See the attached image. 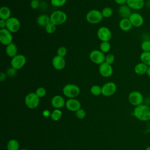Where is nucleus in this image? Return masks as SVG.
<instances>
[{"label":"nucleus","instance_id":"obj_15","mask_svg":"<svg viewBox=\"0 0 150 150\" xmlns=\"http://www.w3.org/2000/svg\"><path fill=\"white\" fill-rule=\"evenodd\" d=\"M53 67L57 70H63L66 66V60L64 57L56 55L52 60Z\"/></svg>","mask_w":150,"mask_h":150},{"label":"nucleus","instance_id":"obj_9","mask_svg":"<svg viewBox=\"0 0 150 150\" xmlns=\"http://www.w3.org/2000/svg\"><path fill=\"white\" fill-rule=\"evenodd\" d=\"M21 28V22L19 20L14 16H11L6 21V28L11 33L18 32Z\"/></svg>","mask_w":150,"mask_h":150},{"label":"nucleus","instance_id":"obj_14","mask_svg":"<svg viewBox=\"0 0 150 150\" xmlns=\"http://www.w3.org/2000/svg\"><path fill=\"white\" fill-rule=\"evenodd\" d=\"M132 25L135 28L141 27L144 22L143 16L139 13L133 12L128 18Z\"/></svg>","mask_w":150,"mask_h":150},{"label":"nucleus","instance_id":"obj_44","mask_svg":"<svg viewBox=\"0 0 150 150\" xmlns=\"http://www.w3.org/2000/svg\"><path fill=\"white\" fill-rule=\"evenodd\" d=\"M146 74H147V75H148V76L150 78V66H149V67H148V71H147Z\"/></svg>","mask_w":150,"mask_h":150},{"label":"nucleus","instance_id":"obj_1","mask_svg":"<svg viewBox=\"0 0 150 150\" xmlns=\"http://www.w3.org/2000/svg\"><path fill=\"white\" fill-rule=\"evenodd\" d=\"M133 115L138 120L148 121L150 120V107L142 104L136 106L133 111Z\"/></svg>","mask_w":150,"mask_h":150},{"label":"nucleus","instance_id":"obj_24","mask_svg":"<svg viewBox=\"0 0 150 150\" xmlns=\"http://www.w3.org/2000/svg\"><path fill=\"white\" fill-rule=\"evenodd\" d=\"M11 17V11L9 7L3 6L0 9V19L6 21Z\"/></svg>","mask_w":150,"mask_h":150},{"label":"nucleus","instance_id":"obj_8","mask_svg":"<svg viewBox=\"0 0 150 150\" xmlns=\"http://www.w3.org/2000/svg\"><path fill=\"white\" fill-rule=\"evenodd\" d=\"M128 101L131 105L136 107L143 104L144 96L138 91H132L128 95Z\"/></svg>","mask_w":150,"mask_h":150},{"label":"nucleus","instance_id":"obj_37","mask_svg":"<svg viewBox=\"0 0 150 150\" xmlns=\"http://www.w3.org/2000/svg\"><path fill=\"white\" fill-rule=\"evenodd\" d=\"M76 115L79 119H83L86 117V111L82 108H80L76 111Z\"/></svg>","mask_w":150,"mask_h":150},{"label":"nucleus","instance_id":"obj_35","mask_svg":"<svg viewBox=\"0 0 150 150\" xmlns=\"http://www.w3.org/2000/svg\"><path fill=\"white\" fill-rule=\"evenodd\" d=\"M67 54V49L64 46H60L57 50V55L64 57Z\"/></svg>","mask_w":150,"mask_h":150},{"label":"nucleus","instance_id":"obj_36","mask_svg":"<svg viewBox=\"0 0 150 150\" xmlns=\"http://www.w3.org/2000/svg\"><path fill=\"white\" fill-rule=\"evenodd\" d=\"M115 61V56L112 54H107L105 55V62H106L108 64H112V63Z\"/></svg>","mask_w":150,"mask_h":150},{"label":"nucleus","instance_id":"obj_45","mask_svg":"<svg viewBox=\"0 0 150 150\" xmlns=\"http://www.w3.org/2000/svg\"><path fill=\"white\" fill-rule=\"evenodd\" d=\"M145 150H150V146H148L146 147Z\"/></svg>","mask_w":150,"mask_h":150},{"label":"nucleus","instance_id":"obj_30","mask_svg":"<svg viewBox=\"0 0 150 150\" xmlns=\"http://www.w3.org/2000/svg\"><path fill=\"white\" fill-rule=\"evenodd\" d=\"M90 92L93 96H100V94H102V88L98 85H94L91 86L90 88Z\"/></svg>","mask_w":150,"mask_h":150},{"label":"nucleus","instance_id":"obj_17","mask_svg":"<svg viewBox=\"0 0 150 150\" xmlns=\"http://www.w3.org/2000/svg\"><path fill=\"white\" fill-rule=\"evenodd\" d=\"M51 104L56 109H60L63 108L66 105V101L62 96L56 95L52 98Z\"/></svg>","mask_w":150,"mask_h":150},{"label":"nucleus","instance_id":"obj_23","mask_svg":"<svg viewBox=\"0 0 150 150\" xmlns=\"http://www.w3.org/2000/svg\"><path fill=\"white\" fill-rule=\"evenodd\" d=\"M50 22V16L46 14H41L39 15L36 19V22L38 25L42 27H45Z\"/></svg>","mask_w":150,"mask_h":150},{"label":"nucleus","instance_id":"obj_42","mask_svg":"<svg viewBox=\"0 0 150 150\" xmlns=\"http://www.w3.org/2000/svg\"><path fill=\"white\" fill-rule=\"evenodd\" d=\"M0 28L1 29L6 28V21L0 19Z\"/></svg>","mask_w":150,"mask_h":150},{"label":"nucleus","instance_id":"obj_34","mask_svg":"<svg viewBox=\"0 0 150 150\" xmlns=\"http://www.w3.org/2000/svg\"><path fill=\"white\" fill-rule=\"evenodd\" d=\"M67 0H50V3L54 7H61L66 3Z\"/></svg>","mask_w":150,"mask_h":150},{"label":"nucleus","instance_id":"obj_5","mask_svg":"<svg viewBox=\"0 0 150 150\" xmlns=\"http://www.w3.org/2000/svg\"><path fill=\"white\" fill-rule=\"evenodd\" d=\"M40 103V98L35 93H28L25 98V103L27 107L30 109H34L38 107Z\"/></svg>","mask_w":150,"mask_h":150},{"label":"nucleus","instance_id":"obj_27","mask_svg":"<svg viewBox=\"0 0 150 150\" xmlns=\"http://www.w3.org/2000/svg\"><path fill=\"white\" fill-rule=\"evenodd\" d=\"M99 48L100 50L104 53H108L111 49V44L108 41L101 42L100 44Z\"/></svg>","mask_w":150,"mask_h":150},{"label":"nucleus","instance_id":"obj_7","mask_svg":"<svg viewBox=\"0 0 150 150\" xmlns=\"http://www.w3.org/2000/svg\"><path fill=\"white\" fill-rule=\"evenodd\" d=\"M105 55L100 50L95 49L92 50L89 54L90 60L94 64L100 65L105 62Z\"/></svg>","mask_w":150,"mask_h":150},{"label":"nucleus","instance_id":"obj_10","mask_svg":"<svg viewBox=\"0 0 150 150\" xmlns=\"http://www.w3.org/2000/svg\"><path fill=\"white\" fill-rule=\"evenodd\" d=\"M97 36L101 42H109L112 38V33L109 28L106 26H101L98 29Z\"/></svg>","mask_w":150,"mask_h":150},{"label":"nucleus","instance_id":"obj_26","mask_svg":"<svg viewBox=\"0 0 150 150\" xmlns=\"http://www.w3.org/2000/svg\"><path fill=\"white\" fill-rule=\"evenodd\" d=\"M8 150H19V142L14 139H10L7 143Z\"/></svg>","mask_w":150,"mask_h":150},{"label":"nucleus","instance_id":"obj_21","mask_svg":"<svg viewBox=\"0 0 150 150\" xmlns=\"http://www.w3.org/2000/svg\"><path fill=\"white\" fill-rule=\"evenodd\" d=\"M148 69V66L146 64H145L142 62H140L137 63L135 66L134 68V70L135 74H137V75L141 76V75L146 74Z\"/></svg>","mask_w":150,"mask_h":150},{"label":"nucleus","instance_id":"obj_28","mask_svg":"<svg viewBox=\"0 0 150 150\" xmlns=\"http://www.w3.org/2000/svg\"><path fill=\"white\" fill-rule=\"evenodd\" d=\"M62 116V112L59 109H55L51 113L50 118L54 121H57L61 118Z\"/></svg>","mask_w":150,"mask_h":150},{"label":"nucleus","instance_id":"obj_22","mask_svg":"<svg viewBox=\"0 0 150 150\" xmlns=\"http://www.w3.org/2000/svg\"><path fill=\"white\" fill-rule=\"evenodd\" d=\"M119 27L124 32L130 30L133 27L128 18H122L119 22Z\"/></svg>","mask_w":150,"mask_h":150},{"label":"nucleus","instance_id":"obj_29","mask_svg":"<svg viewBox=\"0 0 150 150\" xmlns=\"http://www.w3.org/2000/svg\"><path fill=\"white\" fill-rule=\"evenodd\" d=\"M101 13H102L103 18H109L112 15L113 10L111 8H110L109 6H105L102 9Z\"/></svg>","mask_w":150,"mask_h":150},{"label":"nucleus","instance_id":"obj_47","mask_svg":"<svg viewBox=\"0 0 150 150\" xmlns=\"http://www.w3.org/2000/svg\"><path fill=\"white\" fill-rule=\"evenodd\" d=\"M149 2H150V0H149Z\"/></svg>","mask_w":150,"mask_h":150},{"label":"nucleus","instance_id":"obj_25","mask_svg":"<svg viewBox=\"0 0 150 150\" xmlns=\"http://www.w3.org/2000/svg\"><path fill=\"white\" fill-rule=\"evenodd\" d=\"M139 57L141 62L145 63L148 67L150 66V52H142Z\"/></svg>","mask_w":150,"mask_h":150},{"label":"nucleus","instance_id":"obj_18","mask_svg":"<svg viewBox=\"0 0 150 150\" xmlns=\"http://www.w3.org/2000/svg\"><path fill=\"white\" fill-rule=\"evenodd\" d=\"M131 9L141 10L145 5L144 0H127L126 4Z\"/></svg>","mask_w":150,"mask_h":150},{"label":"nucleus","instance_id":"obj_6","mask_svg":"<svg viewBox=\"0 0 150 150\" xmlns=\"http://www.w3.org/2000/svg\"><path fill=\"white\" fill-rule=\"evenodd\" d=\"M26 63V57L22 54H18L11 60V66L18 70L21 69Z\"/></svg>","mask_w":150,"mask_h":150},{"label":"nucleus","instance_id":"obj_40","mask_svg":"<svg viewBox=\"0 0 150 150\" xmlns=\"http://www.w3.org/2000/svg\"><path fill=\"white\" fill-rule=\"evenodd\" d=\"M6 77H7V75H6V73H4L2 71L0 72V81L1 82H3L5 80H6Z\"/></svg>","mask_w":150,"mask_h":150},{"label":"nucleus","instance_id":"obj_33","mask_svg":"<svg viewBox=\"0 0 150 150\" xmlns=\"http://www.w3.org/2000/svg\"><path fill=\"white\" fill-rule=\"evenodd\" d=\"M35 93L39 98H42L46 96L47 91L44 87H39L38 88H36Z\"/></svg>","mask_w":150,"mask_h":150},{"label":"nucleus","instance_id":"obj_19","mask_svg":"<svg viewBox=\"0 0 150 150\" xmlns=\"http://www.w3.org/2000/svg\"><path fill=\"white\" fill-rule=\"evenodd\" d=\"M118 14L122 18H129L130 15L132 14V9L127 5H120L118 10Z\"/></svg>","mask_w":150,"mask_h":150},{"label":"nucleus","instance_id":"obj_4","mask_svg":"<svg viewBox=\"0 0 150 150\" xmlns=\"http://www.w3.org/2000/svg\"><path fill=\"white\" fill-rule=\"evenodd\" d=\"M103 19V16L101 11L98 9H91L86 15L87 22L91 24H97L101 22Z\"/></svg>","mask_w":150,"mask_h":150},{"label":"nucleus","instance_id":"obj_39","mask_svg":"<svg viewBox=\"0 0 150 150\" xmlns=\"http://www.w3.org/2000/svg\"><path fill=\"white\" fill-rule=\"evenodd\" d=\"M30 5L31 8H32L33 9H36L39 7L40 3L38 0H32L30 2Z\"/></svg>","mask_w":150,"mask_h":150},{"label":"nucleus","instance_id":"obj_31","mask_svg":"<svg viewBox=\"0 0 150 150\" xmlns=\"http://www.w3.org/2000/svg\"><path fill=\"white\" fill-rule=\"evenodd\" d=\"M45 30H46V33H47L48 34H52L56 30V25L50 22L45 27Z\"/></svg>","mask_w":150,"mask_h":150},{"label":"nucleus","instance_id":"obj_16","mask_svg":"<svg viewBox=\"0 0 150 150\" xmlns=\"http://www.w3.org/2000/svg\"><path fill=\"white\" fill-rule=\"evenodd\" d=\"M66 107L67 110L76 112L81 108L80 102L76 98H69L66 101Z\"/></svg>","mask_w":150,"mask_h":150},{"label":"nucleus","instance_id":"obj_32","mask_svg":"<svg viewBox=\"0 0 150 150\" xmlns=\"http://www.w3.org/2000/svg\"><path fill=\"white\" fill-rule=\"evenodd\" d=\"M141 49L142 52H150V40H143L141 44Z\"/></svg>","mask_w":150,"mask_h":150},{"label":"nucleus","instance_id":"obj_11","mask_svg":"<svg viewBox=\"0 0 150 150\" xmlns=\"http://www.w3.org/2000/svg\"><path fill=\"white\" fill-rule=\"evenodd\" d=\"M102 95L105 97H110L115 94L117 91V86L112 81L105 83L102 87Z\"/></svg>","mask_w":150,"mask_h":150},{"label":"nucleus","instance_id":"obj_41","mask_svg":"<svg viewBox=\"0 0 150 150\" xmlns=\"http://www.w3.org/2000/svg\"><path fill=\"white\" fill-rule=\"evenodd\" d=\"M114 2L120 5H125L127 4V0H114Z\"/></svg>","mask_w":150,"mask_h":150},{"label":"nucleus","instance_id":"obj_13","mask_svg":"<svg viewBox=\"0 0 150 150\" xmlns=\"http://www.w3.org/2000/svg\"><path fill=\"white\" fill-rule=\"evenodd\" d=\"M98 72L100 74L104 77H109L113 73V68L111 64L104 62L98 65Z\"/></svg>","mask_w":150,"mask_h":150},{"label":"nucleus","instance_id":"obj_20","mask_svg":"<svg viewBox=\"0 0 150 150\" xmlns=\"http://www.w3.org/2000/svg\"><path fill=\"white\" fill-rule=\"evenodd\" d=\"M5 52L8 57L12 58L18 54V47L14 43L12 42L6 46Z\"/></svg>","mask_w":150,"mask_h":150},{"label":"nucleus","instance_id":"obj_2","mask_svg":"<svg viewBox=\"0 0 150 150\" xmlns=\"http://www.w3.org/2000/svg\"><path fill=\"white\" fill-rule=\"evenodd\" d=\"M80 92V87L75 84H67L63 88V94L69 98H76L79 95Z\"/></svg>","mask_w":150,"mask_h":150},{"label":"nucleus","instance_id":"obj_12","mask_svg":"<svg viewBox=\"0 0 150 150\" xmlns=\"http://www.w3.org/2000/svg\"><path fill=\"white\" fill-rule=\"evenodd\" d=\"M9 30L6 28L0 29V42L1 43L7 46L8 45L11 43L13 40V36Z\"/></svg>","mask_w":150,"mask_h":150},{"label":"nucleus","instance_id":"obj_38","mask_svg":"<svg viewBox=\"0 0 150 150\" xmlns=\"http://www.w3.org/2000/svg\"><path fill=\"white\" fill-rule=\"evenodd\" d=\"M16 73H17V70L13 69L11 66L10 67H9L6 70V75L11 77H12L15 76L16 74Z\"/></svg>","mask_w":150,"mask_h":150},{"label":"nucleus","instance_id":"obj_46","mask_svg":"<svg viewBox=\"0 0 150 150\" xmlns=\"http://www.w3.org/2000/svg\"><path fill=\"white\" fill-rule=\"evenodd\" d=\"M20 150H28V149H21Z\"/></svg>","mask_w":150,"mask_h":150},{"label":"nucleus","instance_id":"obj_3","mask_svg":"<svg viewBox=\"0 0 150 150\" xmlns=\"http://www.w3.org/2000/svg\"><path fill=\"white\" fill-rule=\"evenodd\" d=\"M50 22L56 26L60 25L65 23L67 21V16L66 13L63 11L57 10L53 11L50 15Z\"/></svg>","mask_w":150,"mask_h":150},{"label":"nucleus","instance_id":"obj_43","mask_svg":"<svg viewBox=\"0 0 150 150\" xmlns=\"http://www.w3.org/2000/svg\"><path fill=\"white\" fill-rule=\"evenodd\" d=\"M43 115L45 117H50V115H51V113L50 112V111L47 110H45L43 111Z\"/></svg>","mask_w":150,"mask_h":150}]
</instances>
